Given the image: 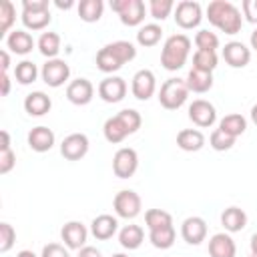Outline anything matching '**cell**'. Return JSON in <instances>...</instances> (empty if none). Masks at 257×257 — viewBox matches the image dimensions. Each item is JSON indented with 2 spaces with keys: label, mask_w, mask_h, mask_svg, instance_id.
Instances as JSON below:
<instances>
[{
  "label": "cell",
  "mask_w": 257,
  "mask_h": 257,
  "mask_svg": "<svg viewBox=\"0 0 257 257\" xmlns=\"http://www.w3.org/2000/svg\"><path fill=\"white\" fill-rule=\"evenodd\" d=\"M0 60H2V72H8V68H10V54H8V50L0 52Z\"/></svg>",
  "instance_id": "681fc988"
},
{
  "label": "cell",
  "mask_w": 257,
  "mask_h": 257,
  "mask_svg": "<svg viewBox=\"0 0 257 257\" xmlns=\"http://www.w3.org/2000/svg\"><path fill=\"white\" fill-rule=\"evenodd\" d=\"M221 225L225 227L227 233H239L247 225V213L239 207H227L221 213Z\"/></svg>",
  "instance_id": "cb8c5ba5"
},
{
  "label": "cell",
  "mask_w": 257,
  "mask_h": 257,
  "mask_svg": "<svg viewBox=\"0 0 257 257\" xmlns=\"http://www.w3.org/2000/svg\"><path fill=\"white\" fill-rule=\"evenodd\" d=\"M88 137L84 133H72L68 137H64V141L60 143V155L66 161H80L86 153H88Z\"/></svg>",
  "instance_id": "8fae6325"
},
{
  "label": "cell",
  "mask_w": 257,
  "mask_h": 257,
  "mask_svg": "<svg viewBox=\"0 0 257 257\" xmlns=\"http://www.w3.org/2000/svg\"><path fill=\"white\" fill-rule=\"evenodd\" d=\"M219 56L215 50H197L193 54V68L203 70V72H213L217 68Z\"/></svg>",
  "instance_id": "836d02e7"
},
{
  "label": "cell",
  "mask_w": 257,
  "mask_h": 257,
  "mask_svg": "<svg viewBox=\"0 0 257 257\" xmlns=\"http://www.w3.org/2000/svg\"><path fill=\"white\" fill-rule=\"evenodd\" d=\"M102 133H104V139H106L108 143H112V145L122 143V141L131 135L128 128L124 126V122L118 118V114H114V116H110V118L104 120V124H102Z\"/></svg>",
  "instance_id": "484cf974"
},
{
  "label": "cell",
  "mask_w": 257,
  "mask_h": 257,
  "mask_svg": "<svg viewBox=\"0 0 257 257\" xmlns=\"http://www.w3.org/2000/svg\"><path fill=\"white\" fill-rule=\"evenodd\" d=\"M157 90V78L155 72L149 68H141L135 72L133 80H131V92L135 98L139 100H149Z\"/></svg>",
  "instance_id": "30bf717a"
},
{
  "label": "cell",
  "mask_w": 257,
  "mask_h": 257,
  "mask_svg": "<svg viewBox=\"0 0 257 257\" xmlns=\"http://www.w3.org/2000/svg\"><path fill=\"white\" fill-rule=\"evenodd\" d=\"M110 8L118 14L124 26H139L145 20L143 0H110Z\"/></svg>",
  "instance_id": "5b68a950"
},
{
  "label": "cell",
  "mask_w": 257,
  "mask_h": 257,
  "mask_svg": "<svg viewBox=\"0 0 257 257\" xmlns=\"http://www.w3.org/2000/svg\"><path fill=\"white\" fill-rule=\"evenodd\" d=\"M40 257H70V253H68V247L60 243H48L42 247Z\"/></svg>",
  "instance_id": "ee69618b"
},
{
  "label": "cell",
  "mask_w": 257,
  "mask_h": 257,
  "mask_svg": "<svg viewBox=\"0 0 257 257\" xmlns=\"http://www.w3.org/2000/svg\"><path fill=\"white\" fill-rule=\"evenodd\" d=\"M40 76H42V80H44L48 86L58 88V86H62V84L70 78V66H68V62L62 60V58H50V60H46V62L42 64Z\"/></svg>",
  "instance_id": "ba28073f"
},
{
  "label": "cell",
  "mask_w": 257,
  "mask_h": 257,
  "mask_svg": "<svg viewBox=\"0 0 257 257\" xmlns=\"http://www.w3.org/2000/svg\"><path fill=\"white\" fill-rule=\"evenodd\" d=\"M177 147L187 153H197L205 147V135L199 128H183L177 135Z\"/></svg>",
  "instance_id": "603a6c76"
},
{
  "label": "cell",
  "mask_w": 257,
  "mask_h": 257,
  "mask_svg": "<svg viewBox=\"0 0 257 257\" xmlns=\"http://www.w3.org/2000/svg\"><path fill=\"white\" fill-rule=\"evenodd\" d=\"M54 4H56V8H60V10H68V8L74 6V2H70V0H68V2H54Z\"/></svg>",
  "instance_id": "f5cc1de1"
},
{
  "label": "cell",
  "mask_w": 257,
  "mask_h": 257,
  "mask_svg": "<svg viewBox=\"0 0 257 257\" xmlns=\"http://www.w3.org/2000/svg\"><path fill=\"white\" fill-rule=\"evenodd\" d=\"M181 237L189 245H201L207 237V223L203 217H187L181 223Z\"/></svg>",
  "instance_id": "2e32d148"
},
{
  "label": "cell",
  "mask_w": 257,
  "mask_h": 257,
  "mask_svg": "<svg viewBox=\"0 0 257 257\" xmlns=\"http://www.w3.org/2000/svg\"><path fill=\"white\" fill-rule=\"evenodd\" d=\"M116 229H118V219L112 217V215H108V213H102V215L94 217L92 223H90V233L98 241L110 239L116 233Z\"/></svg>",
  "instance_id": "d6986e66"
},
{
  "label": "cell",
  "mask_w": 257,
  "mask_h": 257,
  "mask_svg": "<svg viewBox=\"0 0 257 257\" xmlns=\"http://www.w3.org/2000/svg\"><path fill=\"white\" fill-rule=\"evenodd\" d=\"M249 247H251V253H253V255H257V233H253V235H251Z\"/></svg>",
  "instance_id": "f907efd6"
},
{
  "label": "cell",
  "mask_w": 257,
  "mask_h": 257,
  "mask_svg": "<svg viewBox=\"0 0 257 257\" xmlns=\"http://www.w3.org/2000/svg\"><path fill=\"white\" fill-rule=\"evenodd\" d=\"M249 257H257V255H253V253H251V255H249Z\"/></svg>",
  "instance_id": "6f0895ef"
},
{
  "label": "cell",
  "mask_w": 257,
  "mask_h": 257,
  "mask_svg": "<svg viewBox=\"0 0 257 257\" xmlns=\"http://www.w3.org/2000/svg\"><path fill=\"white\" fill-rule=\"evenodd\" d=\"M161 36H163V28H161L157 22H151V24H145V26L139 28V32H137V42H139L141 46H147V48H149V46L159 44Z\"/></svg>",
  "instance_id": "d6a6232c"
},
{
  "label": "cell",
  "mask_w": 257,
  "mask_h": 257,
  "mask_svg": "<svg viewBox=\"0 0 257 257\" xmlns=\"http://www.w3.org/2000/svg\"><path fill=\"white\" fill-rule=\"evenodd\" d=\"M36 76H38V66L32 60H22L14 68V78L20 84H30V82L36 80Z\"/></svg>",
  "instance_id": "e575fe53"
},
{
  "label": "cell",
  "mask_w": 257,
  "mask_h": 257,
  "mask_svg": "<svg viewBox=\"0 0 257 257\" xmlns=\"http://www.w3.org/2000/svg\"><path fill=\"white\" fill-rule=\"evenodd\" d=\"M50 108H52V100L42 90H34L30 94H26V98H24V110L30 116H44Z\"/></svg>",
  "instance_id": "44dd1931"
},
{
  "label": "cell",
  "mask_w": 257,
  "mask_h": 257,
  "mask_svg": "<svg viewBox=\"0 0 257 257\" xmlns=\"http://www.w3.org/2000/svg\"><path fill=\"white\" fill-rule=\"evenodd\" d=\"M20 18L28 30H44L52 20L50 10H22Z\"/></svg>",
  "instance_id": "f1b7e54d"
},
{
  "label": "cell",
  "mask_w": 257,
  "mask_h": 257,
  "mask_svg": "<svg viewBox=\"0 0 257 257\" xmlns=\"http://www.w3.org/2000/svg\"><path fill=\"white\" fill-rule=\"evenodd\" d=\"M203 20V8L199 2L195 0H183L175 6V22L185 28V30H191V28H197Z\"/></svg>",
  "instance_id": "52a82bcc"
},
{
  "label": "cell",
  "mask_w": 257,
  "mask_h": 257,
  "mask_svg": "<svg viewBox=\"0 0 257 257\" xmlns=\"http://www.w3.org/2000/svg\"><path fill=\"white\" fill-rule=\"evenodd\" d=\"M207 18L215 28H219L221 32L231 34V36L237 34L241 30V26H243L241 10L229 0H213V2H209Z\"/></svg>",
  "instance_id": "7a4b0ae2"
},
{
  "label": "cell",
  "mask_w": 257,
  "mask_h": 257,
  "mask_svg": "<svg viewBox=\"0 0 257 257\" xmlns=\"http://www.w3.org/2000/svg\"><path fill=\"white\" fill-rule=\"evenodd\" d=\"M185 82H187L189 92L203 94V92L211 90V86H213V72H203V70L191 68L187 78H185Z\"/></svg>",
  "instance_id": "d4e9b609"
},
{
  "label": "cell",
  "mask_w": 257,
  "mask_h": 257,
  "mask_svg": "<svg viewBox=\"0 0 257 257\" xmlns=\"http://www.w3.org/2000/svg\"><path fill=\"white\" fill-rule=\"evenodd\" d=\"M195 46L197 50H217L219 48V36L211 30H199L195 34Z\"/></svg>",
  "instance_id": "74e56055"
},
{
  "label": "cell",
  "mask_w": 257,
  "mask_h": 257,
  "mask_svg": "<svg viewBox=\"0 0 257 257\" xmlns=\"http://www.w3.org/2000/svg\"><path fill=\"white\" fill-rule=\"evenodd\" d=\"M189 98V88H187V82L185 78H179V76H173V78H167L163 84H161V90H159V102L163 108L167 110H177L181 108Z\"/></svg>",
  "instance_id": "277c9868"
},
{
  "label": "cell",
  "mask_w": 257,
  "mask_h": 257,
  "mask_svg": "<svg viewBox=\"0 0 257 257\" xmlns=\"http://www.w3.org/2000/svg\"><path fill=\"white\" fill-rule=\"evenodd\" d=\"M175 237H177V233H175V227L173 225H165V227H159V229H151L149 231V241L157 249H169V247H173Z\"/></svg>",
  "instance_id": "f546056e"
},
{
  "label": "cell",
  "mask_w": 257,
  "mask_h": 257,
  "mask_svg": "<svg viewBox=\"0 0 257 257\" xmlns=\"http://www.w3.org/2000/svg\"><path fill=\"white\" fill-rule=\"evenodd\" d=\"M189 118L193 124L201 126V128H207V126H213L215 120H217V110L215 106L205 100V98H197L189 104Z\"/></svg>",
  "instance_id": "7c38bea8"
},
{
  "label": "cell",
  "mask_w": 257,
  "mask_h": 257,
  "mask_svg": "<svg viewBox=\"0 0 257 257\" xmlns=\"http://www.w3.org/2000/svg\"><path fill=\"white\" fill-rule=\"evenodd\" d=\"M54 141H56V137H54L52 128L42 126V124L30 128V133H28V147L34 153H46V151H50L54 147Z\"/></svg>",
  "instance_id": "ac0fdd59"
},
{
  "label": "cell",
  "mask_w": 257,
  "mask_h": 257,
  "mask_svg": "<svg viewBox=\"0 0 257 257\" xmlns=\"http://www.w3.org/2000/svg\"><path fill=\"white\" fill-rule=\"evenodd\" d=\"M124 94H126V82L120 76H106L98 84V96L104 102H110V104L120 102Z\"/></svg>",
  "instance_id": "4fadbf2b"
},
{
  "label": "cell",
  "mask_w": 257,
  "mask_h": 257,
  "mask_svg": "<svg viewBox=\"0 0 257 257\" xmlns=\"http://www.w3.org/2000/svg\"><path fill=\"white\" fill-rule=\"evenodd\" d=\"M22 10H48V0H22Z\"/></svg>",
  "instance_id": "bcb514c9"
},
{
  "label": "cell",
  "mask_w": 257,
  "mask_h": 257,
  "mask_svg": "<svg viewBox=\"0 0 257 257\" xmlns=\"http://www.w3.org/2000/svg\"><path fill=\"white\" fill-rule=\"evenodd\" d=\"M137 56V48L133 42L128 40H114L104 44L98 52H96V68L100 72L112 74L118 68H122V64L131 62Z\"/></svg>",
  "instance_id": "6da1fadb"
},
{
  "label": "cell",
  "mask_w": 257,
  "mask_h": 257,
  "mask_svg": "<svg viewBox=\"0 0 257 257\" xmlns=\"http://www.w3.org/2000/svg\"><path fill=\"white\" fill-rule=\"evenodd\" d=\"M112 257H128V255H124V253H114Z\"/></svg>",
  "instance_id": "9f6ffc18"
},
{
  "label": "cell",
  "mask_w": 257,
  "mask_h": 257,
  "mask_svg": "<svg viewBox=\"0 0 257 257\" xmlns=\"http://www.w3.org/2000/svg\"><path fill=\"white\" fill-rule=\"evenodd\" d=\"M76 257H102V253H100L96 247H92V245H84V247L78 251Z\"/></svg>",
  "instance_id": "7dc6e473"
},
{
  "label": "cell",
  "mask_w": 257,
  "mask_h": 257,
  "mask_svg": "<svg viewBox=\"0 0 257 257\" xmlns=\"http://www.w3.org/2000/svg\"><path fill=\"white\" fill-rule=\"evenodd\" d=\"M16 257H38V255L34 251H30V249H22V251L16 253Z\"/></svg>",
  "instance_id": "816d5d0a"
},
{
  "label": "cell",
  "mask_w": 257,
  "mask_h": 257,
  "mask_svg": "<svg viewBox=\"0 0 257 257\" xmlns=\"http://www.w3.org/2000/svg\"><path fill=\"white\" fill-rule=\"evenodd\" d=\"M243 16L247 18V22L257 24V0H243Z\"/></svg>",
  "instance_id": "f6af8a7d"
},
{
  "label": "cell",
  "mask_w": 257,
  "mask_h": 257,
  "mask_svg": "<svg viewBox=\"0 0 257 257\" xmlns=\"http://www.w3.org/2000/svg\"><path fill=\"white\" fill-rule=\"evenodd\" d=\"M191 54V38L187 34H173L165 40L161 50V64L165 70H179L185 66L187 58Z\"/></svg>",
  "instance_id": "3957f363"
},
{
  "label": "cell",
  "mask_w": 257,
  "mask_h": 257,
  "mask_svg": "<svg viewBox=\"0 0 257 257\" xmlns=\"http://www.w3.org/2000/svg\"><path fill=\"white\" fill-rule=\"evenodd\" d=\"M6 48L14 54H28L32 52L34 48V38L30 32L26 30H12L8 36H6Z\"/></svg>",
  "instance_id": "7402d4cb"
},
{
  "label": "cell",
  "mask_w": 257,
  "mask_h": 257,
  "mask_svg": "<svg viewBox=\"0 0 257 257\" xmlns=\"http://www.w3.org/2000/svg\"><path fill=\"white\" fill-rule=\"evenodd\" d=\"M14 241H16V231H14V227H12L10 223L2 221V223H0V253H8V251L12 249V245H14Z\"/></svg>",
  "instance_id": "b9f144b4"
},
{
  "label": "cell",
  "mask_w": 257,
  "mask_h": 257,
  "mask_svg": "<svg viewBox=\"0 0 257 257\" xmlns=\"http://www.w3.org/2000/svg\"><path fill=\"white\" fill-rule=\"evenodd\" d=\"M139 169V155L135 149L131 147H122L114 153L112 157V173L118 177V179H128L137 173Z\"/></svg>",
  "instance_id": "9c48e42d"
},
{
  "label": "cell",
  "mask_w": 257,
  "mask_h": 257,
  "mask_svg": "<svg viewBox=\"0 0 257 257\" xmlns=\"http://www.w3.org/2000/svg\"><path fill=\"white\" fill-rule=\"evenodd\" d=\"M175 10V2L173 0H151L149 2V12L155 20H165L171 12Z\"/></svg>",
  "instance_id": "f35d334b"
},
{
  "label": "cell",
  "mask_w": 257,
  "mask_h": 257,
  "mask_svg": "<svg viewBox=\"0 0 257 257\" xmlns=\"http://www.w3.org/2000/svg\"><path fill=\"white\" fill-rule=\"evenodd\" d=\"M249 42H251V48H253V50H257V28L251 32V38H249Z\"/></svg>",
  "instance_id": "db71d44e"
},
{
  "label": "cell",
  "mask_w": 257,
  "mask_h": 257,
  "mask_svg": "<svg viewBox=\"0 0 257 257\" xmlns=\"http://www.w3.org/2000/svg\"><path fill=\"white\" fill-rule=\"evenodd\" d=\"M143 241H145V231H143V227H139V225H124V227L118 231V243H120L124 249H128V251L139 249V247L143 245Z\"/></svg>",
  "instance_id": "4316f807"
},
{
  "label": "cell",
  "mask_w": 257,
  "mask_h": 257,
  "mask_svg": "<svg viewBox=\"0 0 257 257\" xmlns=\"http://www.w3.org/2000/svg\"><path fill=\"white\" fill-rule=\"evenodd\" d=\"M223 58H225V62H227L229 66H233V68H243V66H247L249 60H251V50H249L243 42L231 40V42H227V44L223 46Z\"/></svg>",
  "instance_id": "e0dca14e"
},
{
  "label": "cell",
  "mask_w": 257,
  "mask_h": 257,
  "mask_svg": "<svg viewBox=\"0 0 257 257\" xmlns=\"http://www.w3.org/2000/svg\"><path fill=\"white\" fill-rule=\"evenodd\" d=\"M14 20H16V8H14V4H12L10 0H4V2L0 4V36H2V38H4L6 32L12 28ZM8 34H10V32H8Z\"/></svg>",
  "instance_id": "8d00e7d4"
},
{
  "label": "cell",
  "mask_w": 257,
  "mask_h": 257,
  "mask_svg": "<svg viewBox=\"0 0 257 257\" xmlns=\"http://www.w3.org/2000/svg\"><path fill=\"white\" fill-rule=\"evenodd\" d=\"M112 207H114L116 217H120V219H135L141 213V209H143V201H141L139 193H135L133 189H122V191H118L114 195Z\"/></svg>",
  "instance_id": "8992f818"
},
{
  "label": "cell",
  "mask_w": 257,
  "mask_h": 257,
  "mask_svg": "<svg viewBox=\"0 0 257 257\" xmlns=\"http://www.w3.org/2000/svg\"><path fill=\"white\" fill-rule=\"evenodd\" d=\"M0 84H2L0 94L8 96V92H10V76H8V72H0Z\"/></svg>",
  "instance_id": "c3c4849f"
},
{
  "label": "cell",
  "mask_w": 257,
  "mask_h": 257,
  "mask_svg": "<svg viewBox=\"0 0 257 257\" xmlns=\"http://www.w3.org/2000/svg\"><path fill=\"white\" fill-rule=\"evenodd\" d=\"M209 145L215 149V151H229L233 145H235V139L229 137L227 133H223L221 128H215L209 137Z\"/></svg>",
  "instance_id": "60d3db41"
},
{
  "label": "cell",
  "mask_w": 257,
  "mask_h": 257,
  "mask_svg": "<svg viewBox=\"0 0 257 257\" xmlns=\"http://www.w3.org/2000/svg\"><path fill=\"white\" fill-rule=\"evenodd\" d=\"M145 223L151 231V229H159V227H165V225H173V217L165 209H149L145 213Z\"/></svg>",
  "instance_id": "d590c367"
},
{
  "label": "cell",
  "mask_w": 257,
  "mask_h": 257,
  "mask_svg": "<svg viewBox=\"0 0 257 257\" xmlns=\"http://www.w3.org/2000/svg\"><path fill=\"white\" fill-rule=\"evenodd\" d=\"M36 46H38L40 54L46 56L48 60L50 58H56V54L60 50V36L56 32H50V30L48 32H42L40 38H38V42H36Z\"/></svg>",
  "instance_id": "1f68e13d"
},
{
  "label": "cell",
  "mask_w": 257,
  "mask_h": 257,
  "mask_svg": "<svg viewBox=\"0 0 257 257\" xmlns=\"http://www.w3.org/2000/svg\"><path fill=\"white\" fill-rule=\"evenodd\" d=\"M94 96V86L88 78H76V80H70L68 86H66V98L76 104V106H84L92 100Z\"/></svg>",
  "instance_id": "9a60e30c"
},
{
  "label": "cell",
  "mask_w": 257,
  "mask_h": 257,
  "mask_svg": "<svg viewBox=\"0 0 257 257\" xmlns=\"http://www.w3.org/2000/svg\"><path fill=\"white\" fill-rule=\"evenodd\" d=\"M251 120H253V124H257V104L251 106Z\"/></svg>",
  "instance_id": "11a10c76"
},
{
  "label": "cell",
  "mask_w": 257,
  "mask_h": 257,
  "mask_svg": "<svg viewBox=\"0 0 257 257\" xmlns=\"http://www.w3.org/2000/svg\"><path fill=\"white\" fill-rule=\"evenodd\" d=\"M209 255L211 257H235L237 245L229 233H215L209 239Z\"/></svg>",
  "instance_id": "ffe728a7"
},
{
  "label": "cell",
  "mask_w": 257,
  "mask_h": 257,
  "mask_svg": "<svg viewBox=\"0 0 257 257\" xmlns=\"http://www.w3.org/2000/svg\"><path fill=\"white\" fill-rule=\"evenodd\" d=\"M116 114H118V118L124 122V126L128 128L131 135L137 133V131L141 128V124H143V118H141L139 110H135V108H122V110L116 112Z\"/></svg>",
  "instance_id": "ab89813d"
},
{
  "label": "cell",
  "mask_w": 257,
  "mask_h": 257,
  "mask_svg": "<svg viewBox=\"0 0 257 257\" xmlns=\"http://www.w3.org/2000/svg\"><path fill=\"white\" fill-rule=\"evenodd\" d=\"M104 12L102 0H80L78 2V16L84 22H98Z\"/></svg>",
  "instance_id": "4dcf8cb0"
},
{
  "label": "cell",
  "mask_w": 257,
  "mask_h": 257,
  "mask_svg": "<svg viewBox=\"0 0 257 257\" xmlns=\"http://www.w3.org/2000/svg\"><path fill=\"white\" fill-rule=\"evenodd\" d=\"M16 165V155L10 149H0V175H8Z\"/></svg>",
  "instance_id": "7bdbcfd3"
},
{
  "label": "cell",
  "mask_w": 257,
  "mask_h": 257,
  "mask_svg": "<svg viewBox=\"0 0 257 257\" xmlns=\"http://www.w3.org/2000/svg\"><path fill=\"white\" fill-rule=\"evenodd\" d=\"M60 237L64 241V245L68 249H76L80 251L86 245V237H88V229L80 223V221H68L62 225L60 229Z\"/></svg>",
  "instance_id": "5bb4252c"
},
{
  "label": "cell",
  "mask_w": 257,
  "mask_h": 257,
  "mask_svg": "<svg viewBox=\"0 0 257 257\" xmlns=\"http://www.w3.org/2000/svg\"><path fill=\"white\" fill-rule=\"evenodd\" d=\"M219 128L223 133H227L229 137L237 139L241 137L245 131H247V118L239 112H231V114H225L221 120H219Z\"/></svg>",
  "instance_id": "83f0119b"
}]
</instances>
